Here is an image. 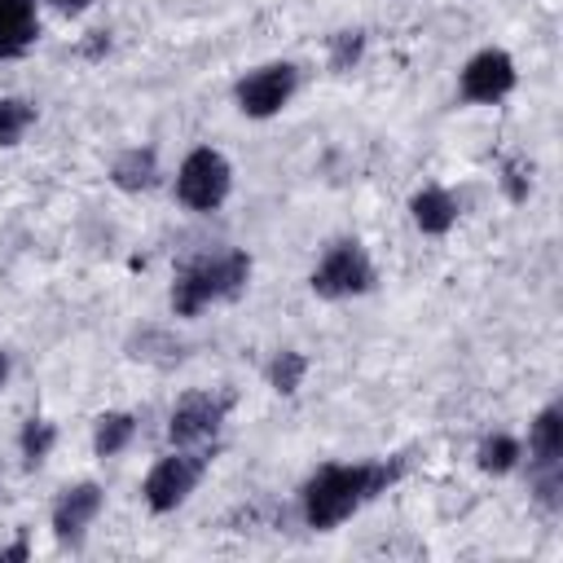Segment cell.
<instances>
[{"label":"cell","instance_id":"7a4b0ae2","mask_svg":"<svg viewBox=\"0 0 563 563\" xmlns=\"http://www.w3.org/2000/svg\"><path fill=\"white\" fill-rule=\"evenodd\" d=\"M246 277H251V260L242 251H229V255H216V260H198L176 277L172 308H176V317H194L211 299H233L246 286Z\"/></svg>","mask_w":563,"mask_h":563},{"label":"cell","instance_id":"44dd1931","mask_svg":"<svg viewBox=\"0 0 563 563\" xmlns=\"http://www.w3.org/2000/svg\"><path fill=\"white\" fill-rule=\"evenodd\" d=\"M0 559H26V541H18V545H9V550H0Z\"/></svg>","mask_w":563,"mask_h":563},{"label":"cell","instance_id":"4fadbf2b","mask_svg":"<svg viewBox=\"0 0 563 563\" xmlns=\"http://www.w3.org/2000/svg\"><path fill=\"white\" fill-rule=\"evenodd\" d=\"M110 176H114L119 189H150L154 176H158V167H154V150H128V154L114 163Z\"/></svg>","mask_w":563,"mask_h":563},{"label":"cell","instance_id":"ac0fdd59","mask_svg":"<svg viewBox=\"0 0 563 563\" xmlns=\"http://www.w3.org/2000/svg\"><path fill=\"white\" fill-rule=\"evenodd\" d=\"M53 435H57V431H53L48 422L31 418V422L22 427V457H26L31 466H35L40 457H48V449H53Z\"/></svg>","mask_w":563,"mask_h":563},{"label":"cell","instance_id":"d6986e66","mask_svg":"<svg viewBox=\"0 0 563 563\" xmlns=\"http://www.w3.org/2000/svg\"><path fill=\"white\" fill-rule=\"evenodd\" d=\"M356 57H361V35H356V31H339V35H334L330 66H334V70H347Z\"/></svg>","mask_w":563,"mask_h":563},{"label":"cell","instance_id":"3957f363","mask_svg":"<svg viewBox=\"0 0 563 563\" xmlns=\"http://www.w3.org/2000/svg\"><path fill=\"white\" fill-rule=\"evenodd\" d=\"M176 194H180V202L194 207V211L220 207L224 194H229V163H224V154H216V150H194V154L180 163Z\"/></svg>","mask_w":563,"mask_h":563},{"label":"cell","instance_id":"5b68a950","mask_svg":"<svg viewBox=\"0 0 563 563\" xmlns=\"http://www.w3.org/2000/svg\"><path fill=\"white\" fill-rule=\"evenodd\" d=\"M202 466H207V453H176V457H163V462L145 475V501H150L154 510H176V506L194 493Z\"/></svg>","mask_w":563,"mask_h":563},{"label":"cell","instance_id":"52a82bcc","mask_svg":"<svg viewBox=\"0 0 563 563\" xmlns=\"http://www.w3.org/2000/svg\"><path fill=\"white\" fill-rule=\"evenodd\" d=\"M290 92H295V66L277 62V66H264V70H255L238 84V106L246 114L264 119V114H277L290 101Z\"/></svg>","mask_w":563,"mask_h":563},{"label":"cell","instance_id":"8fae6325","mask_svg":"<svg viewBox=\"0 0 563 563\" xmlns=\"http://www.w3.org/2000/svg\"><path fill=\"white\" fill-rule=\"evenodd\" d=\"M532 457H537V471H559V457H563V413L559 409H541V418L532 422Z\"/></svg>","mask_w":563,"mask_h":563},{"label":"cell","instance_id":"9c48e42d","mask_svg":"<svg viewBox=\"0 0 563 563\" xmlns=\"http://www.w3.org/2000/svg\"><path fill=\"white\" fill-rule=\"evenodd\" d=\"M97 510H101V488H97V484H75V488H66L62 501H57V510H53L57 537H79V532L97 519Z\"/></svg>","mask_w":563,"mask_h":563},{"label":"cell","instance_id":"277c9868","mask_svg":"<svg viewBox=\"0 0 563 563\" xmlns=\"http://www.w3.org/2000/svg\"><path fill=\"white\" fill-rule=\"evenodd\" d=\"M374 282V268L365 260V251L356 242H339L312 273V290L321 299H343V295H361Z\"/></svg>","mask_w":563,"mask_h":563},{"label":"cell","instance_id":"6da1fadb","mask_svg":"<svg viewBox=\"0 0 563 563\" xmlns=\"http://www.w3.org/2000/svg\"><path fill=\"white\" fill-rule=\"evenodd\" d=\"M405 462H361V466H321L308 484H303V519L312 528H334L343 523L361 501L378 497Z\"/></svg>","mask_w":563,"mask_h":563},{"label":"cell","instance_id":"2e32d148","mask_svg":"<svg viewBox=\"0 0 563 563\" xmlns=\"http://www.w3.org/2000/svg\"><path fill=\"white\" fill-rule=\"evenodd\" d=\"M515 457H519V444H515L510 435H493V440H484V444H479V466H484V471H493V475L510 471V466H515Z\"/></svg>","mask_w":563,"mask_h":563},{"label":"cell","instance_id":"ba28073f","mask_svg":"<svg viewBox=\"0 0 563 563\" xmlns=\"http://www.w3.org/2000/svg\"><path fill=\"white\" fill-rule=\"evenodd\" d=\"M510 88H515V62L501 48H488V53L471 57L466 70H462V92L471 101H501Z\"/></svg>","mask_w":563,"mask_h":563},{"label":"cell","instance_id":"30bf717a","mask_svg":"<svg viewBox=\"0 0 563 563\" xmlns=\"http://www.w3.org/2000/svg\"><path fill=\"white\" fill-rule=\"evenodd\" d=\"M35 40V0H0V57L26 53Z\"/></svg>","mask_w":563,"mask_h":563},{"label":"cell","instance_id":"5bb4252c","mask_svg":"<svg viewBox=\"0 0 563 563\" xmlns=\"http://www.w3.org/2000/svg\"><path fill=\"white\" fill-rule=\"evenodd\" d=\"M128 440H132V413H106V418H97V435H92V444H97L101 457L119 453Z\"/></svg>","mask_w":563,"mask_h":563},{"label":"cell","instance_id":"8992f818","mask_svg":"<svg viewBox=\"0 0 563 563\" xmlns=\"http://www.w3.org/2000/svg\"><path fill=\"white\" fill-rule=\"evenodd\" d=\"M224 409H229V396L189 391V396L172 409V427H167L172 444H176V449H185V444L211 440V435H216V427H220V418H224Z\"/></svg>","mask_w":563,"mask_h":563},{"label":"cell","instance_id":"7402d4cb","mask_svg":"<svg viewBox=\"0 0 563 563\" xmlns=\"http://www.w3.org/2000/svg\"><path fill=\"white\" fill-rule=\"evenodd\" d=\"M9 378V361H4V352H0V383Z\"/></svg>","mask_w":563,"mask_h":563},{"label":"cell","instance_id":"ffe728a7","mask_svg":"<svg viewBox=\"0 0 563 563\" xmlns=\"http://www.w3.org/2000/svg\"><path fill=\"white\" fill-rule=\"evenodd\" d=\"M53 4H57V9H66V13H79V9H88L92 0H53Z\"/></svg>","mask_w":563,"mask_h":563},{"label":"cell","instance_id":"9a60e30c","mask_svg":"<svg viewBox=\"0 0 563 563\" xmlns=\"http://www.w3.org/2000/svg\"><path fill=\"white\" fill-rule=\"evenodd\" d=\"M31 119H35V110H31L26 101L4 97V101H0V145H13V141L31 128Z\"/></svg>","mask_w":563,"mask_h":563},{"label":"cell","instance_id":"e0dca14e","mask_svg":"<svg viewBox=\"0 0 563 563\" xmlns=\"http://www.w3.org/2000/svg\"><path fill=\"white\" fill-rule=\"evenodd\" d=\"M303 369H308V361H303L299 352H282V356L268 365V383H273L277 391H295V387L303 383Z\"/></svg>","mask_w":563,"mask_h":563},{"label":"cell","instance_id":"7c38bea8","mask_svg":"<svg viewBox=\"0 0 563 563\" xmlns=\"http://www.w3.org/2000/svg\"><path fill=\"white\" fill-rule=\"evenodd\" d=\"M453 220H457V207H453V198L444 189H422L413 198V224L422 233H444Z\"/></svg>","mask_w":563,"mask_h":563}]
</instances>
